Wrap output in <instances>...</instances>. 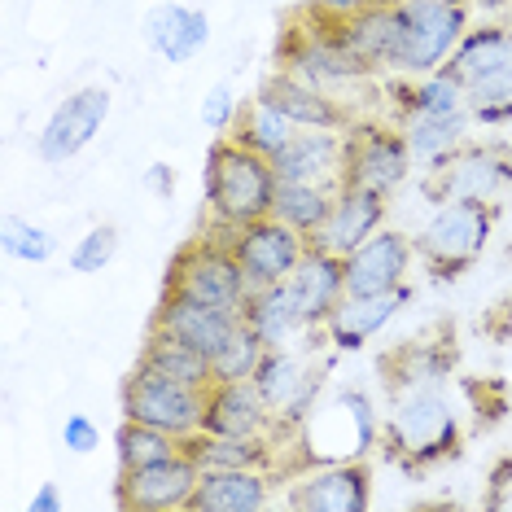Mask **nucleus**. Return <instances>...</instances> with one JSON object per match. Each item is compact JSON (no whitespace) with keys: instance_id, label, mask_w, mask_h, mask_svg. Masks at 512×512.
<instances>
[{"instance_id":"1","label":"nucleus","mask_w":512,"mask_h":512,"mask_svg":"<svg viewBox=\"0 0 512 512\" xmlns=\"http://www.w3.org/2000/svg\"><path fill=\"white\" fill-rule=\"evenodd\" d=\"M464 447L460 407L447 386H399L386 390L381 412V456L407 473H425L456 460Z\"/></svg>"},{"instance_id":"2","label":"nucleus","mask_w":512,"mask_h":512,"mask_svg":"<svg viewBox=\"0 0 512 512\" xmlns=\"http://www.w3.org/2000/svg\"><path fill=\"white\" fill-rule=\"evenodd\" d=\"M381 447V412L368 390L346 386L337 390L329 403H316L294 438L285 447V482L302 469L316 464H337V460H372Z\"/></svg>"},{"instance_id":"3","label":"nucleus","mask_w":512,"mask_h":512,"mask_svg":"<svg viewBox=\"0 0 512 512\" xmlns=\"http://www.w3.org/2000/svg\"><path fill=\"white\" fill-rule=\"evenodd\" d=\"M276 66L294 71L298 79H307V84H316L324 92H333V97L337 92L364 88V84H377L368 75V66L351 53V44H346L342 18L324 14L311 0L285 18L281 40H276Z\"/></svg>"},{"instance_id":"4","label":"nucleus","mask_w":512,"mask_h":512,"mask_svg":"<svg viewBox=\"0 0 512 512\" xmlns=\"http://www.w3.org/2000/svg\"><path fill=\"white\" fill-rule=\"evenodd\" d=\"M202 189L215 228H246L254 219L272 215L276 171L263 154L237 145L232 136H215L211 149H206Z\"/></svg>"},{"instance_id":"5","label":"nucleus","mask_w":512,"mask_h":512,"mask_svg":"<svg viewBox=\"0 0 512 512\" xmlns=\"http://www.w3.org/2000/svg\"><path fill=\"white\" fill-rule=\"evenodd\" d=\"M162 294H184L241 316L250 302V281L241 272L237 254H232L228 228L206 224L202 237L184 241L167 267V276H162Z\"/></svg>"},{"instance_id":"6","label":"nucleus","mask_w":512,"mask_h":512,"mask_svg":"<svg viewBox=\"0 0 512 512\" xmlns=\"http://www.w3.org/2000/svg\"><path fill=\"white\" fill-rule=\"evenodd\" d=\"M495 202H438L425 228L416 232V263L434 281H456L482 259L495 237Z\"/></svg>"},{"instance_id":"7","label":"nucleus","mask_w":512,"mask_h":512,"mask_svg":"<svg viewBox=\"0 0 512 512\" xmlns=\"http://www.w3.org/2000/svg\"><path fill=\"white\" fill-rule=\"evenodd\" d=\"M316 329L302 337V346H276V351L263 355L259 372H254V390L263 394V403L272 407L276 416V438L281 447H289L294 429L316 412L320 394H324V377H329V364L316 359Z\"/></svg>"},{"instance_id":"8","label":"nucleus","mask_w":512,"mask_h":512,"mask_svg":"<svg viewBox=\"0 0 512 512\" xmlns=\"http://www.w3.org/2000/svg\"><path fill=\"white\" fill-rule=\"evenodd\" d=\"M429 202H504L512 193V149L495 141H464L447 158L429 162L421 176Z\"/></svg>"},{"instance_id":"9","label":"nucleus","mask_w":512,"mask_h":512,"mask_svg":"<svg viewBox=\"0 0 512 512\" xmlns=\"http://www.w3.org/2000/svg\"><path fill=\"white\" fill-rule=\"evenodd\" d=\"M403 49L394 75H429L442 71L473 27V0H403Z\"/></svg>"},{"instance_id":"10","label":"nucleus","mask_w":512,"mask_h":512,"mask_svg":"<svg viewBox=\"0 0 512 512\" xmlns=\"http://www.w3.org/2000/svg\"><path fill=\"white\" fill-rule=\"evenodd\" d=\"M412 149L399 123L381 119H355L346 127V176L342 184H359V189L394 197L412 180Z\"/></svg>"},{"instance_id":"11","label":"nucleus","mask_w":512,"mask_h":512,"mask_svg":"<svg viewBox=\"0 0 512 512\" xmlns=\"http://www.w3.org/2000/svg\"><path fill=\"white\" fill-rule=\"evenodd\" d=\"M202 412H206V390H193L184 381L154 372L145 364H136L123 381V416L127 421H145L154 429H167L180 442L193 438L202 429Z\"/></svg>"},{"instance_id":"12","label":"nucleus","mask_w":512,"mask_h":512,"mask_svg":"<svg viewBox=\"0 0 512 512\" xmlns=\"http://www.w3.org/2000/svg\"><path fill=\"white\" fill-rule=\"evenodd\" d=\"M110 106H114V92L106 84H88V88H75L71 97H62L36 136L40 162L66 167L71 158H79L92 141H97L101 127H106Z\"/></svg>"},{"instance_id":"13","label":"nucleus","mask_w":512,"mask_h":512,"mask_svg":"<svg viewBox=\"0 0 512 512\" xmlns=\"http://www.w3.org/2000/svg\"><path fill=\"white\" fill-rule=\"evenodd\" d=\"M228 237H232V254H237L250 289L285 285L289 272L302 263V254L311 246V237H302V232L281 224L276 215L254 219L246 228H228Z\"/></svg>"},{"instance_id":"14","label":"nucleus","mask_w":512,"mask_h":512,"mask_svg":"<svg viewBox=\"0 0 512 512\" xmlns=\"http://www.w3.org/2000/svg\"><path fill=\"white\" fill-rule=\"evenodd\" d=\"M285 508L298 512H368L372 508V464L337 460L302 469L285 482Z\"/></svg>"},{"instance_id":"15","label":"nucleus","mask_w":512,"mask_h":512,"mask_svg":"<svg viewBox=\"0 0 512 512\" xmlns=\"http://www.w3.org/2000/svg\"><path fill=\"white\" fill-rule=\"evenodd\" d=\"M197 477H202L197 460L189 451H180V456L145 464V469H119L114 499L127 512H189Z\"/></svg>"},{"instance_id":"16","label":"nucleus","mask_w":512,"mask_h":512,"mask_svg":"<svg viewBox=\"0 0 512 512\" xmlns=\"http://www.w3.org/2000/svg\"><path fill=\"white\" fill-rule=\"evenodd\" d=\"M416 263V241L399 228H377L359 250L342 259L346 294H390L407 285V272Z\"/></svg>"},{"instance_id":"17","label":"nucleus","mask_w":512,"mask_h":512,"mask_svg":"<svg viewBox=\"0 0 512 512\" xmlns=\"http://www.w3.org/2000/svg\"><path fill=\"white\" fill-rule=\"evenodd\" d=\"M416 298L412 285H399L390 294H346L337 307L329 311V320L320 324L324 329V342L333 351L351 355V351H364L372 337H381L394 324V316Z\"/></svg>"},{"instance_id":"18","label":"nucleus","mask_w":512,"mask_h":512,"mask_svg":"<svg viewBox=\"0 0 512 512\" xmlns=\"http://www.w3.org/2000/svg\"><path fill=\"white\" fill-rule=\"evenodd\" d=\"M276 180L298 184H324V189H342L346 176V132H324V127H298L272 158Z\"/></svg>"},{"instance_id":"19","label":"nucleus","mask_w":512,"mask_h":512,"mask_svg":"<svg viewBox=\"0 0 512 512\" xmlns=\"http://www.w3.org/2000/svg\"><path fill=\"white\" fill-rule=\"evenodd\" d=\"M381 386L399 390V386H447L456 372V329L442 333H421L394 342L386 355L377 359Z\"/></svg>"},{"instance_id":"20","label":"nucleus","mask_w":512,"mask_h":512,"mask_svg":"<svg viewBox=\"0 0 512 512\" xmlns=\"http://www.w3.org/2000/svg\"><path fill=\"white\" fill-rule=\"evenodd\" d=\"M259 97L267 101V106L281 110L294 127H324V132H346V127L355 123V114H351V106H346L342 97H333V92L307 84V79H298L294 71H281V66H276V71L259 84Z\"/></svg>"},{"instance_id":"21","label":"nucleus","mask_w":512,"mask_h":512,"mask_svg":"<svg viewBox=\"0 0 512 512\" xmlns=\"http://www.w3.org/2000/svg\"><path fill=\"white\" fill-rule=\"evenodd\" d=\"M141 40L162 62L189 66L193 57L211 44V18H206V9L180 5V0H158L141 18Z\"/></svg>"},{"instance_id":"22","label":"nucleus","mask_w":512,"mask_h":512,"mask_svg":"<svg viewBox=\"0 0 512 512\" xmlns=\"http://www.w3.org/2000/svg\"><path fill=\"white\" fill-rule=\"evenodd\" d=\"M386 211H390L386 193L359 189V184H342L337 197H333V211H329V219H324V228L311 237V246L346 259V254L364 246L377 228H386Z\"/></svg>"},{"instance_id":"23","label":"nucleus","mask_w":512,"mask_h":512,"mask_svg":"<svg viewBox=\"0 0 512 512\" xmlns=\"http://www.w3.org/2000/svg\"><path fill=\"white\" fill-rule=\"evenodd\" d=\"M202 429L219 438H276V416L254 390V381H215L206 390Z\"/></svg>"},{"instance_id":"24","label":"nucleus","mask_w":512,"mask_h":512,"mask_svg":"<svg viewBox=\"0 0 512 512\" xmlns=\"http://www.w3.org/2000/svg\"><path fill=\"white\" fill-rule=\"evenodd\" d=\"M237 324H241V316H232V311H224V307H211V302H197V298H184V294H162L149 329L171 333L176 342L193 346V351H202L206 359H211L232 337Z\"/></svg>"},{"instance_id":"25","label":"nucleus","mask_w":512,"mask_h":512,"mask_svg":"<svg viewBox=\"0 0 512 512\" xmlns=\"http://www.w3.org/2000/svg\"><path fill=\"white\" fill-rule=\"evenodd\" d=\"M276 486L285 482L267 469H206L189 512H263L276 504Z\"/></svg>"},{"instance_id":"26","label":"nucleus","mask_w":512,"mask_h":512,"mask_svg":"<svg viewBox=\"0 0 512 512\" xmlns=\"http://www.w3.org/2000/svg\"><path fill=\"white\" fill-rule=\"evenodd\" d=\"M342 31H346V44H351V53L368 66V75L377 79V84L394 79V66H399V49H403V18H399V5L359 9V14L342 18Z\"/></svg>"},{"instance_id":"27","label":"nucleus","mask_w":512,"mask_h":512,"mask_svg":"<svg viewBox=\"0 0 512 512\" xmlns=\"http://www.w3.org/2000/svg\"><path fill=\"white\" fill-rule=\"evenodd\" d=\"M285 289H289V298H294L302 324H307V329H320V324L329 320V311L346 298L342 259L329 254V250H320V246H307L302 263L289 272Z\"/></svg>"},{"instance_id":"28","label":"nucleus","mask_w":512,"mask_h":512,"mask_svg":"<svg viewBox=\"0 0 512 512\" xmlns=\"http://www.w3.org/2000/svg\"><path fill=\"white\" fill-rule=\"evenodd\" d=\"M184 451L197 460V469H267L285 482V447L276 438H219L197 429L184 438Z\"/></svg>"},{"instance_id":"29","label":"nucleus","mask_w":512,"mask_h":512,"mask_svg":"<svg viewBox=\"0 0 512 512\" xmlns=\"http://www.w3.org/2000/svg\"><path fill=\"white\" fill-rule=\"evenodd\" d=\"M386 92H390L394 119H407V114H464L469 110V88H464L447 66H442V71H429V75H394V79H386Z\"/></svg>"},{"instance_id":"30","label":"nucleus","mask_w":512,"mask_h":512,"mask_svg":"<svg viewBox=\"0 0 512 512\" xmlns=\"http://www.w3.org/2000/svg\"><path fill=\"white\" fill-rule=\"evenodd\" d=\"M241 320L263 337L267 351H276V346H294V342H302V337L311 333L307 324H302V316H298V307H294V298H289L285 285L250 289V302H246V311H241Z\"/></svg>"},{"instance_id":"31","label":"nucleus","mask_w":512,"mask_h":512,"mask_svg":"<svg viewBox=\"0 0 512 512\" xmlns=\"http://www.w3.org/2000/svg\"><path fill=\"white\" fill-rule=\"evenodd\" d=\"M504 62H512V27H508V22L486 18L482 27H469V31H464V40L456 44V53H451L447 71L456 75L464 88H469L473 79L499 71Z\"/></svg>"},{"instance_id":"32","label":"nucleus","mask_w":512,"mask_h":512,"mask_svg":"<svg viewBox=\"0 0 512 512\" xmlns=\"http://www.w3.org/2000/svg\"><path fill=\"white\" fill-rule=\"evenodd\" d=\"M403 127L407 136V149H412L416 167H429V162L447 158L451 149H460L464 141H469L473 132V114H407V119H394Z\"/></svg>"},{"instance_id":"33","label":"nucleus","mask_w":512,"mask_h":512,"mask_svg":"<svg viewBox=\"0 0 512 512\" xmlns=\"http://www.w3.org/2000/svg\"><path fill=\"white\" fill-rule=\"evenodd\" d=\"M136 364H145L154 372H167V377H176V381H184V386H193V390H211L215 386L211 359H206L202 351H193V346L176 342V337L162 333V329H149L141 355H136Z\"/></svg>"},{"instance_id":"34","label":"nucleus","mask_w":512,"mask_h":512,"mask_svg":"<svg viewBox=\"0 0 512 512\" xmlns=\"http://www.w3.org/2000/svg\"><path fill=\"white\" fill-rule=\"evenodd\" d=\"M337 189H324V184H298V180H276V197H272V215L289 224L302 237H316L324 228V219L333 211Z\"/></svg>"},{"instance_id":"35","label":"nucleus","mask_w":512,"mask_h":512,"mask_svg":"<svg viewBox=\"0 0 512 512\" xmlns=\"http://www.w3.org/2000/svg\"><path fill=\"white\" fill-rule=\"evenodd\" d=\"M298 127L285 119L276 106H267V101L254 92V97H246L241 101V114H237V123H232V141L237 145H246V149H254V154H263V158H272L276 149H281L289 136H294Z\"/></svg>"},{"instance_id":"36","label":"nucleus","mask_w":512,"mask_h":512,"mask_svg":"<svg viewBox=\"0 0 512 512\" xmlns=\"http://www.w3.org/2000/svg\"><path fill=\"white\" fill-rule=\"evenodd\" d=\"M184 442L176 434H167V429H154L145 421H127L119 425V434H114V456H119V469H145V464H158V460H171L180 456Z\"/></svg>"},{"instance_id":"37","label":"nucleus","mask_w":512,"mask_h":512,"mask_svg":"<svg viewBox=\"0 0 512 512\" xmlns=\"http://www.w3.org/2000/svg\"><path fill=\"white\" fill-rule=\"evenodd\" d=\"M263 355H267L263 337L254 333L246 320H241L237 329H232L228 342L211 355V372H215V381H254V372H259Z\"/></svg>"},{"instance_id":"38","label":"nucleus","mask_w":512,"mask_h":512,"mask_svg":"<svg viewBox=\"0 0 512 512\" xmlns=\"http://www.w3.org/2000/svg\"><path fill=\"white\" fill-rule=\"evenodd\" d=\"M469 114L477 127H508L512 123V62L469 84Z\"/></svg>"},{"instance_id":"39","label":"nucleus","mask_w":512,"mask_h":512,"mask_svg":"<svg viewBox=\"0 0 512 512\" xmlns=\"http://www.w3.org/2000/svg\"><path fill=\"white\" fill-rule=\"evenodd\" d=\"M0 250H5L9 259H18V263L40 267V263H49L57 254V237H53V228L36 224V219L5 215V224H0Z\"/></svg>"},{"instance_id":"40","label":"nucleus","mask_w":512,"mask_h":512,"mask_svg":"<svg viewBox=\"0 0 512 512\" xmlns=\"http://www.w3.org/2000/svg\"><path fill=\"white\" fill-rule=\"evenodd\" d=\"M114 254H119V228L97 224L71 246L66 263H71V272H79V276H97V272H106V267L114 263Z\"/></svg>"},{"instance_id":"41","label":"nucleus","mask_w":512,"mask_h":512,"mask_svg":"<svg viewBox=\"0 0 512 512\" xmlns=\"http://www.w3.org/2000/svg\"><path fill=\"white\" fill-rule=\"evenodd\" d=\"M241 114V97L232 92V84H211L202 97V106H197V119H202V127L211 136H228L232 123H237Z\"/></svg>"},{"instance_id":"42","label":"nucleus","mask_w":512,"mask_h":512,"mask_svg":"<svg viewBox=\"0 0 512 512\" xmlns=\"http://www.w3.org/2000/svg\"><path fill=\"white\" fill-rule=\"evenodd\" d=\"M62 447L71 451V456H92V451L101 447V429L92 421L88 412H71L62 421Z\"/></svg>"},{"instance_id":"43","label":"nucleus","mask_w":512,"mask_h":512,"mask_svg":"<svg viewBox=\"0 0 512 512\" xmlns=\"http://www.w3.org/2000/svg\"><path fill=\"white\" fill-rule=\"evenodd\" d=\"M482 508L491 512H512V456H499L486 473V491H482Z\"/></svg>"},{"instance_id":"44","label":"nucleus","mask_w":512,"mask_h":512,"mask_svg":"<svg viewBox=\"0 0 512 512\" xmlns=\"http://www.w3.org/2000/svg\"><path fill=\"white\" fill-rule=\"evenodd\" d=\"M145 189L154 197H171L176 193V167H171V162H149L145 167Z\"/></svg>"},{"instance_id":"45","label":"nucleus","mask_w":512,"mask_h":512,"mask_svg":"<svg viewBox=\"0 0 512 512\" xmlns=\"http://www.w3.org/2000/svg\"><path fill=\"white\" fill-rule=\"evenodd\" d=\"M31 512H62L66 508V495L57 491V482H40V491L27 499Z\"/></svg>"},{"instance_id":"46","label":"nucleus","mask_w":512,"mask_h":512,"mask_svg":"<svg viewBox=\"0 0 512 512\" xmlns=\"http://www.w3.org/2000/svg\"><path fill=\"white\" fill-rule=\"evenodd\" d=\"M311 5L324 9V14H333V18H351V14H359V9L386 5V0H311Z\"/></svg>"},{"instance_id":"47","label":"nucleus","mask_w":512,"mask_h":512,"mask_svg":"<svg viewBox=\"0 0 512 512\" xmlns=\"http://www.w3.org/2000/svg\"><path fill=\"white\" fill-rule=\"evenodd\" d=\"M473 9L477 14H486V18H499V14H508L512 9V0H473Z\"/></svg>"},{"instance_id":"48","label":"nucleus","mask_w":512,"mask_h":512,"mask_svg":"<svg viewBox=\"0 0 512 512\" xmlns=\"http://www.w3.org/2000/svg\"><path fill=\"white\" fill-rule=\"evenodd\" d=\"M386 5H403V0H386Z\"/></svg>"}]
</instances>
